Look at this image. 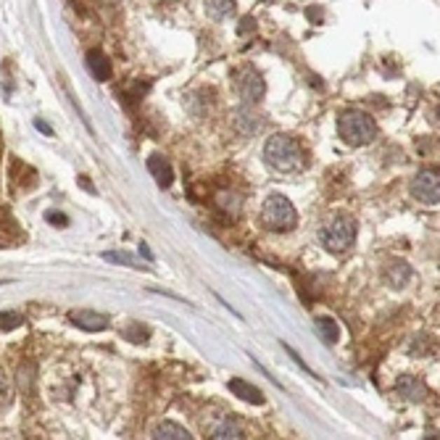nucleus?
Instances as JSON below:
<instances>
[{
    "instance_id": "nucleus-1",
    "label": "nucleus",
    "mask_w": 440,
    "mask_h": 440,
    "mask_svg": "<svg viewBox=\"0 0 440 440\" xmlns=\"http://www.w3.org/2000/svg\"><path fill=\"white\" fill-rule=\"evenodd\" d=\"M264 158L266 164L277 169V172H298V169H303V151H301V145L293 140V137H287V135H275V137H269L264 145Z\"/></svg>"
},
{
    "instance_id": "nucleus-2",
    "label": "nucleus",
    "mask_w": 440,
    "mask_h": 440,
    "mask_svg": "<svg viewBox=\"0 0 440 440\" xmlns=\"http://www.w3.org/2000/svg\"><path fill=\"white\" fill-rule=\"evenodd\" d=\"M319 242L332 254H345L356 242V221L348 214H335L322 224Z\"/></svg>"
},
{
    "instance_id": "nucleus-3",
    "label": "nucleus",
    "mask_w": 440,
    "mask_h": 440,
    "mask_svg": "<svg viewBox=\"0 0 440 440\" xmlns=\"http://www.w3.org/2000/svg\"><path fill=\"white\" fill-rule=\"evenodd\" d=\"M338 132H341V137L348 145H366L374 140L377 124H374V119L369 114L351 109L341 114V119H338Z\"/></svg>"
},
{
    "instance_id": "nucleus-4",
    "label": "nucleus",
    "mask_w": 440,
    "mask_h": 440,
    "mask_svg": "<svg viewBox=\"0 0 440 440\" xmlns=\"http://www.w3.org/2000/svg\"><path fill=\"white\" fill-rule=\"evenodd\" d=\"M261 221L269 232H290L298 224L296 206L285 195H269L261 206Z\"/></svg>"
},
{
    "instance_id": "nucleus-5",
    "label": "nucleus",
    "mask_w": 440,
    "mask_h": 440,
    "mask_svg": "<svg viewBox=\"0 0 440 440\" xmlns=\"http://www.w3.org/2000/svg\"><path fill=\"white\" fill-rule=\"evenodd\" d=\"M411 195L422 203H427V206H438L440 200V177H438V169H425V172H419L414 177V182H411Z\"/></svg>"
},
{
    "instance_id": "nucleus-6",
    "label": "nucleus",
    "mask_w": 440,
    "mask_h": 440,
    "mask_svg": "<svg viewBox=\"0 0 440 440\" xmlns=\"http://www.w3.org/2000/svg\"><path fill=\"white\" fill-rule=\"evenodd\" d=\"M235 88H238V92H240V98L245 100V103H259L266 92L264 77H261L254 67H245V69L238 71V77H235Z\"/></svg>"
},
{
    "instance_id": "nucleus-7",
    "label": "nucleus",
    "mask_w": 440,
    "mask_h": 440,
    "mask_svg": "<svg viewBox=\"0 0 440 440\" xmlns=\"http://www.w3.org/2000/svg\"><path fill=\"white\" fill-rule=\"evenodd\" d=\"M69 322H74L79 330H85V332H100L109 327V317L92 311V308H77V311H71V314H69Z\"/></svg>"
},
{
    "instance_id": "nucleus-8",
    "label": "nucleus",
    "mask_w": 440,
    "mask_h": 440,
    "mask_svg": "<svg viewBox=\"0 0 440 440\" xmlns=\"http://www.w3.org/2000/svg\"><path fill=\"white\" fill-rule=\"evenodd\" d=\"M396 390L406 398V401H414V404L425 401L429 393L427 385H425L419 377H414V374H401V377L396 380Z\"/></svg>"
},
{
    "instance_id": "nucleus-9",
    "label": "nucleus",
    "mask_w": 440,
    "mask_h": 440,
    "mask_svg": "<svg viewBox=\"0 0 440 440\" xmlns=\"http://www.w3.org/2000/svg\"><path fill=\"white\" fill-rule=\"evenodd\" d=\"M230 393H235V396L240 398V401H245V404H254V406H264V393L259 390L256 385H251V383H245V380H230Z\"/></svg>"
},
{
    "instance_id": "nucleus-10",
    "label": "nucleus",
    "mask_w": 440,
    "mask_h": 440,
    "mask_svg": "<svg viewBox=\"0 0 440 440\" xmlns=\"http://www.w3.org/2000/svg\"><path fill=\"white\" fill-rule=\"evenodd\" d=\"M148 172L153 174V179L161 187H172V182H174V169H172V164H169L166 158H161V156H151V158H148Z\"/></svg>"
},
{
    "instance_id": "nucleus-11",
    "label": "nucleus",
    "mask_w": 440,
    "mask_h": 440,
    "mask_svg": "<svg viewBox=\"0 0 440 440\" xmlns=\"http://www.w3.org/2000/svg\"><path fill=\"white\" fill-rule=\"evenodd\" d=\"M88 69L92 71V77L98 79V82H109V79L114 77L109 55L100 53V50H90L88 53Z\"/></svg>"
},
{
    "instance_id": "nucleus-12",
    "label": "nucleus",
    "mask_w": 440,
    "mask_h": 440,
    "mask_svg": "<svg viewBox=\"0 0 440 440\" xmlns=\"http://www.w3.org/2000/svg\"><path fill=\"white\" fill-rule=\"evenodd\" d=\"M11 182H16V187L29 190L32 185H37V172L32 166H27L22 158H13L11 161Z\"/></svg>"
},
{
    "instance_id": "nucleus-13",
    "label": "nucleus",
    "mask_w": 440,
    "mask_h": 440,
    "mask_svg": "<svg viewBox=\"0 0 440 440\" xmlns=\"http://www.w3.org/2000/svg\"><path fill=\"white\" fill-rule=\"evenodd\" d=\"M203 6H206V13L214 22H224V19H230L232 13L238 11L235 0H203Z\"/></svg>"
},
{
    "instance_id": "nucleus-14",
    "label": "nucleus",
    "mask_w": 440,
    "mask_h": 440,
    "mask_svg": "<svg viewBox=\"0 0 440 440\" xmlns=\"http://www.w3.org/2000/svg\"><path fill=\"white\" fill-rule=\"evenodd\" d=\"M151 438H156V440H190L193 435H190L185 427L174 425V422H161V425H156L153 427V435H151Z\"/></svg>"
},
{
    "instance_id": "nucleus-15",
    "label": "nucleus",
    "mask_w": 440,
    "mask_h": 440,
    "mask_svg": "<svg viewBox=\"0 0 440 440\" xmlns=\"http://www.w3.org/2000/svg\"><path fill=\"white\" fill-rule=\"evenodd\" d=\"M385 280H387V285H393V287L401 290V287L411 280V269H408L404 261H390L387 269H385Z\"/></svg>"
},
{
    "instance_id": "nucleus-16",
    "label": "nucleus",
    "mask_w": 440,
    "mask_h": 440,
    "mask_svg": "<svg viewBox=\"0 0 440 440\" xmlns=\"http://www.w3.org/2000/svg\"><path fill=\"white\" fill-rule=\"evenodd\" d=\"M211 438L214 440H240V438H245V432H242V427L238 425V422L224 419V422H219V425L214 427Z\"/></svg>"
},
{
    "instance_id": "nucleus-17",
    "label": "nucleus",
    "mask_w": 440,
    "mask_h": 440,
    "mask_svg": "<svg viewBox=\"0 0 440 440\" xmlns=\"http://www.w3.org/2000/svg\"><path fill=\"white\" fill-rule=\"evenodd\" d=\"M314 324H317V332L322 335V341L324 343H338V338H341V327H338V322L330 319V317H319Z\"/></svg>"
},
{
    "instance_id": "nucleus-18",
    "label": "nucleus",
    "mask_w": 440,
    "mask_h": 440,
    "mask_svg": "<svg viewBox=\"0 0 440 440\" xmlns=\"http://www.w3.org/2000/svg\"><path fill=\"white\" fill-rule=\"evenodd\" d=\"M24 324V317L19 311H0V330H16V327H22Z\"/></svg>"
},
{
    "instance_id": "nucleus-19",
    "label": "nucleus",
    "mask_w": 440,
    "mask_h": 440,
    "mask_svg": "<svg viewBox=\"0 0 440 440\" xmlns=\"http://www.w3.org/2000/svg\"><path fill=\"white\" fill-rule=\"evenodd\" d=\"M103 259L106 261H114V264H124V266H132V269H145V266H140L137 261H135L130 254H124V251H119V254H103Z\"/></svg>"
},
{
    "instance_id": "nucleus-20",
    "label": "nucleus",
    "mask_w": 440,
    "mask_h": 440,
    "mask_svg": "<svg viewBox=\"0 0 440 440\" xmlns=\"http://www.w3.org/2000/svg\"><path fill=\"white\" fill-rule=\"evenodd\" d=\"M45 219L50 221L53 227H67L69 224V216H64L61 211H48V214H45Z\"/></svg>"
},
{
    "instance_id": "nucleus-21",
    "label": "nucleus",
    "mask_w": 440,
    "mask_h": 440,
    "mask_svg": "<svg viewBox=\"0 0 440 440\" xmlns=\"http://www.w3.org/2000/svg\"><path fill=\"white\" fill-rule=\"evenodd\" d=\"M0 230L16 232V221L8 216V209H0Z\"/></svg>"
},
{
    "instance_id": "nucleus-22",
    "label": "nucleus",
    "mask_w": 440,
    "mask_h": 440,
    "mask_svg": "<svg viewBox=\"0 0 440 440\" xmlns=\"http://www.w3.org/2000/svg\"><path fill=\"white\" fill-rule=\"evenodd\" d=\"M256 27V22L254 19H242L240 22V27H238V34H245V32H251V29H254Z\"/></svg>"
},
{
    "instance_id": "nucleus-23",
    "label": "nucleus",
    "mask_w": 440,
    "mask_h": 440,
    "mask_svg": "<svg viewBox=\"0 0 440 440\" xmlns=\"http://www.w3.org/2000/svg\"><path fill=\"white\" fill-rule=\"evenodd\" d=\"M34 127H37V130H40L43 135H53V130H50V127H48L45 121H40V119H34Z\"/></svg>"
},
{
    "instance_id": "nucleus-24",
    "label": "nucleus",
    "mask_w": 440,
    "mask_h": 440,
    "mask_svg": "<svg viewBox=\"0 0 440 440\" xmlns=\"http://www.w3.org/2000/svg\"><path fill=\"white\" fill-rule=\"evenodd\" d=\"M79 185L85 187L88 193H95V190H92V185H90V179H88V177H79Z\"/></svg>"
},
{
    "instance_id": "nucleus-25",
    "label": "nucleus",
    "mask_w": 440,
    "mask_h": 440,
    "mask_svg": "<svg viewBox=\"0 0 440 440\" xmlns=\"http://www.w3.org/2000/svg\"><path fill=\"white\" fill-rule=\"evenodd\" d=\"M6 387H8V380H6V374L0 372V393H6Z\"/></svg>"
},
{
    "instance_id": "nucleus-26",
    "label": "nucleus",
    "mask_w": 440,
    "mask_h": 440,
    "mask_svg": "<svg viewBox=\"0 0 440 440\" xmlns=\"http://www.w3.org/2000/svg\"><path fill=\"white\" fill-rule=\"evenodd\" d=\"M140 254H143L145 259H148V261H151V259H153V256H151V251H148V248H145V242H140Z\"/></svg>"
}]
</instances>
